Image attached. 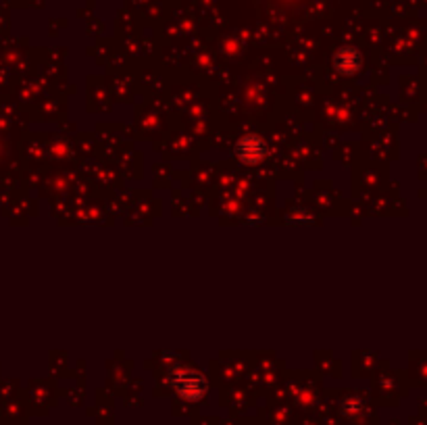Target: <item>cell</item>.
I'll return each instance as SVG.
<instances>
[{
  "label": "cell",
  "instance_id": "cell-1",
  "mask_svg": "<svg viewBox=\"0 0 427 425\" xmlns=\"http://www.w3.org/2000/svg\"><path fill=\"white\" fill-rule=\"evenodd\" d=\"M238 153L242 157V161H248V163H254L263 157L265 148H263V142L256 140V138H244L240 144H238Z\"/></svg>",
  "mask_w": 427,
  "mask_h": 425
}]
</instances>
